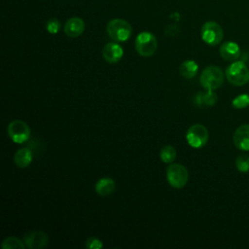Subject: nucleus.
<instances>
[{"mask_svg": "<svg viewBox=\"0 0 249 249\" xmlns=\"http://www.w3.org/2000/svg\"><path fill=\"white\" fill-rule=\"evenodd\" d=\"M85 247L88 249H99V248L103 247V243L99 238L90 236L86 240Z\"/></svg>", "mask_w": 249, "mask_h": 249, "instance_id": "5701e85b", "label": "nucleus"}, {"mask_svg": "<svg viewBox=\"0 0 249 249\" xmlns=\"http://www.w3.org/2000/svg\"><path fill=\"white\" fill-rule=\"evenodd\" d=\"M232 107L235 109H243L249 106V94L243 93L234 97L231 101Z\"/></svg>", "mask_w": 249, "mask_h": 249, "instance_id": "412c9836", "label": "nucleus"}, {"mask_svg": "<svg viewBox=\"0 0 249 249\" xmlns=\"http://www.w3.org/2000/svg\"><path fill=\"white\" fill-rule=\"evenodd\" d=\"M1 247L2 249H24L26 246L23 240L15 236H9L2 241Z\"/></svg>", "mask_w": 249, "mask_h": 249, "instance_id": "6ab92c4d", "label": "nucleus"}, {"mask_svg": "<svg viewBox=\"0 0 249 249\" xmlns=\"http://www.w3.org/2000/svg\"><path fill=\"white\" fill-rule=\"evenodd\" d=\"M198 71V65L195 60L187 59L183 61L179 66V72L182 77L186 79L194 78Z\"/></svg>", "mask_w": 249, "mask_h": 249, "instance_id": "dca6fc26", "label": "nucleus"}, {"mask_svg": "<svg viewBox=\"0 0 249 249\" xmlns=\"http://www.w3.org/2000/svg\"><path fill=\"white\" fill-rule=\"evenodd\" d=\"M86 24L85 21L78 17H73L69 19L64 24V33L70 37V38H76L79 37L83 34L85 31Z\"/></svg>", "mask_w": 249, "mask_h": 249, "instance_id": "ddd939ff", "label": "nucleus"}, {"mask_svg": "<svg viewBox=\"0 0 249 249\" xmlns=\"http://www.w3.org/2000/svg\"><path fill=\"white\" fill-rule=\"evenodd\" d=\"M25 246L29 249H42L47 246L49 236L43 231H32L23 236Z\"/></svg>", "mask_w": 249, "mask_h": 249, "instance_id": "1a4fd4ad", "label": "nucleus"}, {"mask_svg": "<svg viewBox=\"0 0 249 249\" xmlns=\"http://www.w3.org/2000/svg\"><path fill=\"white\" fill-rule=\"evenodd\" d=\"M94 190L98 196H108L116 190V182L110 177H102L95 183Z\"/></svg>", "mask_w": 249, "mask_h": 249, "instance_id": "4468645a", "label": "nucleus"}, {"mask_svg": "<svg viewBox=\"0 0 249 249\" xmlns=\"http://www.w3.org/2000/svg\"><path fill=\"white\" fill-rule=\"evenodd\" d=\"M33 160L32 151L29 148H20L14 155V162L19 168L27 167Z\"/></svg>", "mask_w": 249, "mask_h": 249, "instance_id": "2eb2a0df", "label": "nucleus"}, {"mask_svg": "<svg viewBox=\"0 0 249 249\" xmlns=\"http://www.w3.org/2000/svg\"><path fill=\"white\" fill-rule=\"evenodd\" d=\"M219 53L221 57L227 61H235L241 55L239 46L232 41H227L223 43L219 49Z\"/></svg>", "mask_w": 249, "mask_h": 249, "instance_id": "f8f14e48", "label": "nucleus"}, {"mask_svg": "<svg viewBox=\"0 0 249 249\" xmlns=\"http://www.w3.org/2000/svg\"><path fill=\"white\" fill-rule=\"evenodd\" d=\"M235 166L241 173H247L249 171V156L241 154L235 159Z\"/></svg>", "mask_w": 249, "mask_h": 249, "instance_id": "aec40b11", "label": "nucleus"}, {"mask_svg": "<svg viewBox=\"0 0 249 249\" xmlns=\"http://www.w3.org/2000/svg\"><path fill=\"white\" fill-rule=\"evenodd\" d=\"M61 28V23L57 18H52L46 22V29L51 34H56Z\"/></svg>", "mask_w": 249, "mask_h": 249, "instance_id": "4be33fe9", "label": "nucleus"}, {"mask_svg": "<svg viewBox=\"0 0 249 249\" xmlns=\"http://www.w3.org/2000/svg\"><path fill=\"white\" fill-rule=\"evenodd\" d=\"M225 77V73L220 67L210 65L202 70L199 77V83L206 90H214L222 86Z\"/></svg>", "mask_w": 249, "mask_h": 249, "instance_id": "7ed1b4c3", "label": "nucleus"}, {"mask_svg": "<svg viewBox=\"0 0 249 249\" xmlns=\"http://www.w3.org/2000/svg\"><path fill=\"white\" fill-rule=\"evenodd\" d=\"M248 62H249V61H248Z\"/></svg>", "mask_w": 249, "mask_h": 249, "instance_id": "b1692460", "label": "nucleus"}, {"mask_svg": "<svg viewBox=\"0 0 249 249\" xmlns=\"http://www.w3.org/2000/svg\"><path fill=\"white\" fill-rule=\"evenodd\" d=\"M7 133L14 143L22 144L30 138L31 129L25 122L21 120H14L8 124Z\"/></svg>", "mask_w": 249, "mask_h": 249, "instance_id": "423d86ee", "label": "nucleus"}, {"mask_svg": "<svg viewBox=\"0 0 249 249\" xmlns=\"http://www.w3.org/2000/svg\"><path fill=\"white\" fill-rule=\"evenodd\" d=\"M158 48L156 36L148 31H143L136 36L135 50L137 53L143 57L152 56Z\"/></svg>", "mask_w": 249, "mask_h": 249, "instance_id": "20e7f679", "label": "nucleus"}, {"mask_svg": "<svg viewBox=\"0 0 249 249\" xmlns=\"http://www.w3.org/2000/svg\"><path fill=\"white\" fill-rule=\"evenodd\" d=\"M106 32L115 42H125L132 34L130 23L123 18H113L106 25Z\"/></svg>", "mask_w": 249, "mask_h": 249, "instance_id": "f03ea898", "label": "nucleus"}, {"mask_svg": "<svg viewBox=\"0 0 249 249\" xmlns=\"http://www.w3.org/2000/svg\"><path fill=\"white\" fill-rule=\"evenodd\" d=\"M176 149L172 145H165L160 151V158L164 163H172L176 159Z\"/></svg>", "mask_w": 249, "mask_h": 249, "instance_id": "a211bd4d", "label": "nucleus"}, {"mask_svg": "<svg viewBox=\"0 0 249 249\" xmlns=\"http://www.w3.org/2000/svg\"><path fill=\"white\" fill-rule=\"evenodd\" d=\"M200 35L203 42H205L207 45L216 46L221 43L224 36V32L219 23L210 20L206 21L202 25Z\"/></svg>", "mask_w": 249, "mask_h": 249, "instance_id": "6e6552de", "label": "nucleus"}, {"mask_svg": "<svg viewBox=\"0 0 249 249\" xmlns=\"http://www.w3.org/2000/svg\"><path fill=\"white\" fill-rule=\"evenodd\" d=\"M225 76L231 85L241 87L249 82V69L244 61L235 60L226 68Z\"/></svg>", "mask_w": 249, "mask_h": 249, "instance_id": "f257e3e1", "label": "nucleus"}, {"mask_svg": "<svg viewBox=\"0 0 249 249\" xmlns=\"http://www.w3.org/2000/svg\"><path fill=\"white\" fill-rule=\"evenodd\" d=\"M166 179L171 187L182 189L189 180L188 169L181 163H170L166 168Z\"/></svg>", "mask_w": 249, "mask_h": 249, "instance_id": "39448f33", "label": "nucleus"}, {"mask_svg": "<svg viewBox=\"0 0 249 249\" xmlns=\"http://www.w3.org/2000/svg\"><path fill=\"white\" fill-rule=\"evenodd\" d=\"M218 100L217 94L213 90H206L205 92H198L195 97V103L198 106H213Z\"/></svg>", "mask_w": 249, "mask_h": 249, "instance_id": "f3484780", "label": "nucleus"}, {"mask_svg": "<svg viewBox=\"0 0 249 249\" xmlns=\"http://www.w3.org/2000/svg\"><path fill=\"white\" fill-rule=\"evenodd\" d=\"M124 55V50L116 42L107 43L102 49V56L108 63L114 64L119 62Z\"/></svg>", "mask_w": 249, "mask_h": 249, "instance_id": "9d476101", "label": "nucleus"}, {"mask_svg": "<svg viewBox=\"0 0 249 249\" xmlns=\"http://www.w3.org/2000/svg\"><path fill=\"white\" fill-rule=\"evenodd\" d=\"M234 146L242 151H249V124L239 125L233 133Z\"/></svg>", "mask_w": 249, "mask_h": 249, "instance_id": "9b49d317", "label": "nucleus"}, {"mask_svg": "<svg viewBox=\"0 0 249 249\" xmlns=\"http://www.w3.org/2000/svg\"><path fill=\"white\" fill-rule=\"evenodd\" d=\"M188 144L193 148H201L206 145L209 139V132L207 128L201 124H192L186 133Z\"/></svg>", "mask_w": 249, "mask_h": 249, "instance_id": "0eeeda50", "label": "nucleus"}]
</instances>
